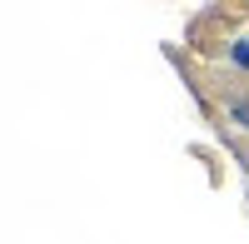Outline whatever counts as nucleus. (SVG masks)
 <instances>
[{
    "mask_svg": "<svg viewBox=\"0 0 249 244\" xmlns=\"http://www.w3.org/2000/svg\"><path fill=\"white\" fill-rule=\"evenodd\" d=\"M224 65H230L239 80H249V35H239V40H224Z\"/></svg>",
    "mask_w": 249,
    "mask_h": 244,
    "instance_id": "f257e3e1",
    "label": "nucleus"
},
{
    "mask_svg": "<svg viewBox=\"0 0 249 244\" xmlns=\"http://www.w3.org/2000/svg\"><path fill=\"white\" fill-rule=\"evenodd\" d=\"M239 10H244V15H249V0H239Z\"/></svg>",
    "mask_w": 249,
    "mask_h": 244,
    "instance_id": "f03ea898",
    "label": "nucleus"
}]
</instances>
